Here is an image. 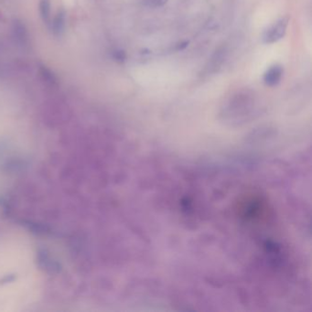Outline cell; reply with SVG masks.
Masks as SVG:
<instances>
[{"label": "cell", "mask_w": 312, "mask_h": 312, "mask_svg": "<svg viewBox=\"0 0 312 312\" xmlns=\"http://www.w3.org/2000/svg\"><path fill=\"white\" fill-rule=\"evenodd\" d=\"M37 262L40 269L49 275H57L62 271V265L46 249H39L37 252Z\"/></svg>", "instance_id": "6da1fadb"}, {"label": "cell", "mask_w": 312, "mask_h": 312, "mask_svg": "<svg viewBox=\"0 0 312 312\" xmlns=\"http://www.w3.org/2000/svg\"><path fill=\"white\" fill-rule=\"evenodd\" d=\"M288 25V17H285L278 20L273 26H271L268 30L265 31L263 35L264 43H274L282 39L286 34Z\"/></svg>", "instance_id": "7a4b0ae2"}, {"label": "cell", "mask_w": 312, "mask_h": 312, "mask_svg": "<svg viewBox=\"0 0 312 312\" xmlns=\"http://www.w3.org/2000/svg\"><path fill=\"white\" fill-rule=\"evenodd\" d=\"M11 32L15 42L24 48L29 44V33L24 22L20 19H14L11 24Z\"/></svg>", "instance_id": "3957f363"}, {"label": "cell", "mask_w": 312, "mask_h": 312, "mask_svg": "<svg viewBox=\"0 0 312 312\" xmlns=\"http://www.w3.org/2000/svg\"><path fill=\"white\" fill-rule=\"evenodd\" d=\"M283 76L282 66L276 64L271 66L264 75V82L268 86H275L280 83Z\"/></svg>", "instance_id": "277c9868"}, {"label": "cell", "mask_w": 312, "mask_h": 312, "mask_svg": "<svg viewBox=\"0 0 312 312\" xmlns=\"http://www.w3.org/2000/svg\"><path fill=\"white\" fill-rule=\"evenodd\" d=\"M66 24V13L64 10H60L54 19L49 21V27L54 36L60 37L64 32Z\"/></svg>", "instance_id": "5b68a950"}, {"label": "cell", "mask_w": 312, "mask_h": 312, "mask_svg": "<svg viewBox=\"0 0 312 312\" xmlns=\"http://www.w3.org/2000/svg\"><path fill=\"white\" fill-rule=\"evenodd\" d=\"M225 49H220L215 53V55L213 56V58L211 59L209 62V66L206 68L208 70V73L215 72L217 69L219 68L220 65L223 63L224 59H225Z\"/></svg>", "instance_id": "8992f818"}, {"label": "cell", "mask_w": 312, "mask_h": 312, "mask_svg": "<svg viewBox=\"0 0 312 312\" xmlns=\"http://www.w3.org/2000/svg\"><path fill=\"white\" fill-rule=\"evenodd\" d=\"M39 15L46 24L50 21V0H39Z\"/></svg>", "instance_id": "52a82bcc"}, {"label": "cell", "mask_w": 312, "mask_h": 312, "mask_svg": "<svg viewBox=\"0 0 312 312\" xmlns=\"http://www.w3.org/2000/svg\"><path fill=\"white\" fill-rule=\"evenodd\" d=\"M39 73H40L41 77L47 83H50V84H55V83H57V78H56L55 74L49 69L47 68L46 66L41 65L40 68H39Z\"/></svg>", "instance_id": "ba28073f"}, {"label": "cell", "mask_w": 312, "mask_h": 312, "mask_svg": "<svg viewBox=\"0 0 312 312\" xmlns=\"http://www.w3.org/2000/svg\"><path fill=\"white\" fill-rule=\"evenodd\" d=\"M169 0H144V5L148 8H159L167 4Z\"/></svg>", "instance_id": "9c48e42d"}, {"label": "cell", "mask_w": 312, "mask_h": 312, "mask_svg": "<svg viewBox=\"0 0 312 312\" xmlns=\"http://www.w3.org/2000/svg\"><path fill=\"white\" fill-rule=\"evenodd\" d=\"M113 58L117 63H124L127 59V54L122 49H117L113 53Z\"/></svg>", "instance_id": "30bf717a"}, {"label": "cell", "mask_w": 312, "mask_h": 312, "mask_svg": "<svg viewBox=\"0 0 312 312\" xmlns=\"http://www.w3.org/2000/svg\"><path fill=\"white\" fill-rule=\"evenodd\" d=\"M188 44H189L188 41H184V42L179 43L177 45V48H176V49H177V50H181V49H185L186 47L188 46Z\"/></svg>", "instance_id": "8fae6325"}]
</instances>
